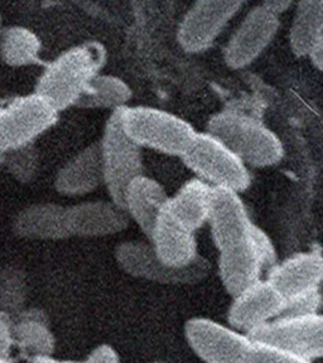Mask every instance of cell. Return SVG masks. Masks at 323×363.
<instances>
[{"label":"cell","instance_id":"ffe728a7","mask_svg":"<svg viewBox=\"0 0 323 363\" xmlns=\"http://www.w3.org/2000/svg\"><path fill=\"white\" fill-rule=\"evenodd\" d=\"M13 347L27 357L53 356L56 338L50 325V318L38 308H26L11 319Z\"/></svg>","mask_w":323,"mask_h":363},{"label":"cell","instance_id":"d4e9b609","mask_svg":"<svg viewBox=\"0 0 323 363\" xmlns=\"http://www.w3.org/2000/svg\"><path fill=\"white\" fill-rule=\"evenodd\" d=\"M40 52V40L28 28L11 27L1 35L0 57L8 66L22 67L38 65Z\"/></svg>","mask_w":323,"mask_h":363},{"label":"cell","instance_id":"8992f818","mask_svg":"<svg viewBox=\"0 0 323 363\" xmlns=\"http://www.w3.org/2000/svg\"><path fill=\"white\" fill-rule=\"evenodd\" d=\"M115 259L123 272L134 278L159 284H196L210 272V264L199 256L191 265L170 267L160 261L150 242L125 241L115 249Z\"/></svg>","mask_w":323,"mask_h":363},{"label":"cell","instance_id":"74e56055","mask_svg":"<svg viewBox=\"0 0 323 363\" xmlns=\"http://www.w3.org/2000/svg\"><path fill=\"white\" fill-rule=\"evenodd\" d=\"M149 363H163V362H149Z\"/></svg>","mask_w":323,"mask_h":363},{"label":"cell","instance_id":"e575fe53","mask_svg":"<svg viewBox=\"0 0 323 363\" xmlns=\"http://www.w3.org/2000/svg\"><path fill=\"white\" fill-rule=\"evenodd\" d=\"M27 363H80L74 359H60L53 356H38V357L28 358Z\"/></svg>","mask_w":323,"mask_h":363},{"label":"cell","instance_id":"e0dca14e","mask_svg":"<svg viewBox=\"0 0 323 363\" xmlns=\"http://www.w3.org/2000/svg\"><path fill=\"white\" fill-rule=\"evenodd\" d=\"M219 252L220 279L233 298L261 280V272L265 267L251 236Z\"/></svg>","mask_w":323,"mask_h":363},{"label":"cell","instance_id":"f35d334b","mask_svg":"<svg viewBox=\"0 0 323 363\" xmlns=\"http://www.w3.org/2000/svg\"><path fill=\"white\" fill-rule=\"evenodd\" d=\"M0 22H1V17H0Z\"/></svg>","mask_w":323,"mask_h":363},{"label":"cell","instance_id":"8d00e7d4","mask_svg":"<svg viewBox=\"0 0 323 363\" xmlns=\"http://www.w3.org/2000/svg\"><path fill=\"white\" fill-rule=\"evenodd\" d=\"M0 363H11L9 359H0Z\"/></svg>","mask_w":323,"mask_h":363},{"label":"cell","instance_id":"44dd1931","mask_svg":"<svg viewBox=\"0 0 323 363\" xmlns=\"http://www.w3.org/2000/svg\"><path fill=\"white\" fill-rule=\"evenodd\" d=\"M170 201L165 188L149 177H138L125 192L124 208L131 220L150 238L159 216L163 213Z\"/></svg>","mask_w":323,"mask_h":363},{"label":"cell","instance_id":"cb8c5ba5","mask_svg":"<svg viewBox=\"0 0 323 363\" xmlns=\"http://www.w3.org/2000/svg\"><path fill=\"white\" fill-rule=\"evenodd\" d=\"M131 90L123 79L109 74H97L91 79L75 106L119 110L131 100Z\"/></svg>","mask_w":323,"mask_h":363},{"label":"cell","instance_id":"d590c367","mask_svg":"<svg viewBox=\"0 0 323 363\" xmlns=\"http://www.w3.org/2000/svg\"><path fill=\"white\" fill-rule=\"evenodd\" d=\"M4 164V154L0 153V167Z\"/></svg>","mask_w":323,"mask_h":363},{"label":"cell","instance_id":"7c38bea8","mask_svg":"<svg viewBox=\"0 0 323 363\" xmlns=\"http://www.w3.org/2000/svg\"><path fill=\"white\" fill-rule=\"evenodd\" d=\"M283 296L268 280H259L234 296L227 313L229 325L249 335L256 329L274 320L283 311Z\"/></svg>","mask_w":323,"mask_h":363},{"label":"cell","instance_id":"484cf974","mask_svg":"<svg viewBox=\"0 0 323 363\" xmlns=\"http://www.w3.org/2000/svg\"><path fill=\"white\" fill-rule=\"evenodd\" d=\"M28 283L26 272L17 267L0 270V313L11 319L27 308Z\"/></svg>","mask_w":323,"mask_h":363},{"label":"cell","instance_id":"603a6c76","mask_svg":"<svg viewBox=\"0 0 323 363\" xmlns=\"http://www.w3.org/2000/svg\"><path fill=\"white\" fill-rule=\"evenodd\" d=\"M322 38L323 1H300L290 26V50L295 56L310 57Z\"/></svg>","mask_w":323,"mask_h":363},{"label":"cell","instance_id":"277c9868","mask_svg":"<svg viewBox=\"0 0 323 363\" xmlns=\"http://www.w3.org/2000/svg\"><path fill=\"white\" fill-rule=\"evenodd\" d=\"M188 169L212 188L243 192L249 187L246 165L209 133H197L182 157Z\"/></svg>","mask_w":323,"mask_h":363},{"label":"cell","instance_id":"3957f363","mask_svg":"<svg viewBox=\"0 0 323 363\" xmlns=\"http://www.w3.org/2000/svg\"><path fill=\"white\" fill-rule=\"evenodd\" d=\"M120 120L126 135L139 147L180 158L197 134L186 120L159 108L125 106L120 108Z\"/></svg>","mask_w":323,"mask_h":363},{"label":"cell","instance_id":"7a4b0ae2","mask_svg":"<svg viewBox=\"0 0 323 363\" xmlns=\"http://www.w3.org/2000/svg\"><path fill=\"white\" fill-rule=\"evenodd\" d=\"M210 135L221 142L245 165L265 168L283 158V144L259 120L236 111H221L207 124Z\"/></svg>","mask_w":323,"mask_h":363},{"label":"cell","instance_id":"83f0119b","mask_svg":"<svg viewBox=\"0 0 323 363\" xmlns=\"http://www.w3.org/2000/svg\"><path fill=\"white\" fill-rule=\"evenodd\" d=\"M240 363H312L278 347L251 340Z\"/></svg>","mask_w":323,"mask_h":363},{"label":"cell","instance_id":"f1b7e54d","mask_svg":"<svg viewBox=\"0 0 323 363\" xmlns=\"http://www.w3.org/2000/svg\"><path fill=\"white\" fill-rule=\"evenodd\" d=\"M322 306V295L319 290L295 296L284 303L283 311L279 317H305L319 313Z\"/></svg>","mask_w":323,"mask_h":363},{"label":"cell","instance_id":"836d02e7","mask_svg":"<svg viewBox=\"0 0 323 363\" xmlns=\"http://www.w3.org/2000/svg\"><path fill=\"white\" fill-rule=\"evenodd\" d=\"M310 58L314 65V67L318 68L319 71H323V38L314 47L312 53L310 55Z\"/></svg>","mask_w":323,"mask_h":363},{"label":"cell","instance_id":"f546056e","mask_svg":"<svg viewBox=\"0 0 323 363\" xmlns=\"http://www.w3.org/2000/svg\"><path fill=\"white\" fill-rule=\"evenodd\" d=\"M251 240L256 245V250L261 255V261L264 264V267L270 270L275 264H277V257H275V249L273 246L270 238H268L267 233H264L261 228L253 225L251 228Z\"/></svg>","mask_w":323,"mask_h":363},{"label":"cell","instance_id":"5b68a950","mask_svg":"<svg viewBox=\"0 0 323 363\" xmlns=\"http://www.w3.org/2000/svg\"><path fill=\"white\" fill-rule=\"evenodd\" d=\"M104 184L113 202L124 207L126 189L131 182L143 176L142 147L126 135L120 108L110 115L102 142Z\"/></svg>","mask_w":323,"mask_h":363},{"label":"cell","instance_id":"d6986e66","mask_svg":"<svg viewBox=\"0 0 323 363\" xmlns=\"http://www.w3.org/2000/svg\"><path fill=\"white\" fill-rule=\"evenodd\" d=\"M104 183L102 144L92 143L57 173L55 188L65 196H84Z\"/></svg>","mask_w":323,"mask_h":363},{"label":"cell","instance_id":"30bf717a","mask_svg":"<svg viewBox=\"0 0 323 363\" xmlns=\"http://www.w3.org/2000/svg\"><path fill=\"white\" fill-rule=\"evenodd\" d=\"M243 6L236 0H201L195 3L177 30V40L183 51L199 53L209 50L227 23Z\"/></svg>","mask_w":323,"mask_h":363},{"label":"cell","instance_id":"4316f807","mask_svg":"<svg viewBox=\"0 0 323 363\" xmlns=\"http://www.w3.org/2000/svg\"><path fill=\"white\" fill-rule=\"evenodd\" d=\"M8 172L21 183H29L38 172L40 157L33 143L4 154V164Z\"/></svg>","mask_w":323,"mask_h":363},{"label":"cell","instance_id":"4fadbf2b","mask_svg":"<svg viewBox=\"0 0 323 363\" xmlns=\"http://www.w3.org/2000/svg\"><path fill=\"white\" fill-rule=\"evenodd\" d=\"M207 222L219 251L246 240L254 225L239 193L225 188H212Z\"/></svg>","mask_w":323,"mask_h":363},{"label":"cell","instance_id":"2e32d148","mask_svg":"<svg viewBox=\"0 0 323 363\" xmlns=\"http://www.w3.org/2000/svg\"><path fill=\"white\" fill-rule=\"evenodd\" d=\"M195 233L165 210L148 240L165 265L185 267L191 265L199 256Z\"/></svg>","mask_w":323,"mask_h":363},{"label":"cell","instance_id":"4dcf8cb0","mask_svg":"<svg viewBox=\"0 0 323 363\" xmlns=\"http://www.w3.org/2000/svg\"><path fill=\"white\" fill-rule=\"evenodd\" d=\"M80 363H120L119 354L109 345L97 347L90 354Z\"/></svg>","mask_w":323,"mask_h":363},{"label":"cell","instance_id":"7402d4cb","mask_svg":"<svg viewBox=\"0 0 323 363\" xmlns=\"http://www.w3.org/2000/svg\"><path fill=\"white\" fill-rule=\"evenodd\" d=\"M212 187L201 179L187 182L178 192L170 197L165 210L182 225L197 231L209 220Z\"/></svg>","mask_w":323,"mask_h":363},{"label":"cell","instance_id":"ac0fdd59","mask_svg":"<svg viewBox=\"0 0 323 363\" xmlns=\"http://www.w3.org/2000/svg\"><path fill=\"white\" fill-rule=\"evenodd\" d=\"M13 233L33 241H58L71 238L67 227V207L51 202L33 203L18 212Z\"/></svg>","mask_w":323,"mask_h":363},{"label":"cell","instance_id":"9a60e30c","mask_svg":"<svg viewBox=\"0 0 323 363\" xmlns=\"http://www.w3.org/2000/svg\"><path fill=\"white\" fill-rule=\"evenodd\" d=\"M267 280L284 301L319 290L323 281V256L318 251L290 256L269 270Z\"/></svg>","mask_w":323,"mask_h":363},{"label":"cell","instance_id":"8fae6325","mask_svg":"<svg viewBox=\"0 0 323 363\" xmlns=\"http://www.w3.org/2000/svg\"><path fill=\"white\" fill-rule=\"evenodd\" d=\"M279 16L263 3L254 6L240 23L224 50V60L234 69L246 67L267 50L278 33Z\"/></svg>","mask_w":323,"mask_h":363},{"label":"cell","instance_id":"ba28073f","mask_svg":"<svg viewBox=\"0 0 323 363\" xmlns=\"http://www.w3.org/2000/svg\"><path fill=\"white\" fill-rule=\"evenodd\" d=\"M249 338L278 347L312 362L313 359L323 358V314L275 318L251 332Z\"/></svg>","mask_w":323,"mask_h":363},{"label":"cell","instance_id":"d6a6232c","mask_svg":"<svg viewBox=\"0 0 323 363\" xmlns=\"http://www.w3.org/2000/svg\"><path fill=\"white\" fill-rule=\"evenodd\" d=\"M263 4L267 6L269 11H272L274 14H277V16H280V14L287 11V9H290V6H292L290 1H278V0L264 1Z\"/></svg>","mask_w":323,"mask_h":363},{"label":"cell","instance_id":"1f68e13d","mask_svg":"<svg viewBox=\"0 0 323 363\" xmlns=\"http://www.w3.org/2000/svg\"><path fill=\"white\" fill-rule=\"evenodd\" d=\"M11 348V319L0 313V359H9Z\"/></svg>","mask_w":323,"mask_h":363},{"label":"cell","instance_id":"5bb4252c","mask_svg":"<svg viewBox=\"0 0 323 363\" xmlns=\"http://www.w3.org/2000/svg\"><path fill=\"white\" fill-rule=\"evenodd\" d=\"M131 221L124 207L113 201H90L67 207V227L71 236H111L123 233Z\"/></svg>","mask_w":323,"mask_h":363},{"label":"cell","instance_id":"52a82bcc","mask_svg":"<svg viewBox=\"0 0 323 363\" xmlns=\"http://www.w3.org/2000/svg\"><path fill=\"white\" fill-rule=\"evenodd\" d=\"M58 111L35 92L18 97L0 108V153L6 154L33 143L56 124Z\"/></svg>","mask_w":323,"mask_h":363},{"label":"cell","instance_id":"6da1fadb","mask_svg":"<svg viewBox=\"0 0 323 363\" xmlns=\"http://www.w3.org/2000/svg\"><path fill=\"white\" fill-rule=\"evenodd\" d=\"M104 60L105 51L97 42L74 47L47 66L38 79L35 94L58 113L75 106Z\"/></svg>","mask_w":323,"mask_h":363},{"label":"cell","instance_id":"9c48e42d","mask_svg":"<svg viewBox=\"0 0 323 363\" xmlns=\"http://www.w3.org/2000/svg\"><path fill=\"white\" fill-rule=\"evenodd\" d=\"M188 346L204 363H240L249 335L209 318H192L185 325Z\"/></svg>","mask_w":323,"mask_h":363}]
</instances>
